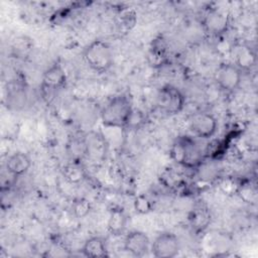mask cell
Returning a JSON list of instances; mask_svg holds the SVG:
<instances>
[{"mask_svg":"<svg viewBox=\"0 0 258 258\" xmlns=\"http://www.w3.org/2000/svg\"><path fill=\"white\" fill-rule=\"evenodd\" d=\"M134 112L131 99L120 94L113 97L102 109L101 121L106 127L124 128L128 126Z\"/></svg>","mask_w":258,"mask_h":258,"instance_id":"cell-1","label":"cell"},{"mask_svg":"<svg viewBox=\"0 0 258 258\" xmlns=\"http://www.w3.org/2000/svg\"><path fill=\"white\" fill-rule=\"evenodd\" d=\"M83 56L88 67L99 74L108 72L114 62L112 46L102 39H96L90 42L85 47Z\"/></svg>","mask_w":258,"mask_h":258,"instance_id":"cell-2","label":"cell"},{"mask_svg":"<svg viewBox=\"0 0 258 258\" xmlns=\"http://www.w3.org/2000/svg\"><path fill=\"white\" fill-rule=\"evenodd\" d=\"M172 159L186 168H197L202 164L203 152L197 141L189 136L178 137L171 150Z\"/></svg>","mask_w":258,"mask_h":258,"instance_id":"cell-3","label":"cell"},{"mask_svg":"<svg viewBox=\"0 0 258 258\" xmlns=\"http://www.w3.org/2000/svg\"><path fill=\"white\" fill-rule=\"evenodd\" d=\"M184 104L185 97L178 88L172 85H164L159 89L156 96V105L162 113L168 116L176 115L182 111Z\"/></svg>","mask_w":258,"mask_h":258,"instance_id":"cell-4","label":"cell"},{"mask_svg":"<svg viewBox=\"0 0 258 258\" xmlns=\"http://www.w3.org/2000/svg\"><path fill=\"white\" fill-rule=\"evenodd\" d=\"M215 81L222 91L232 93L241 84L242 71L235 63H222L216 70Z\"/></svg>","mask_w":258,"mask_h":258,"instance_id":"cell-5","label":"cell"},{"mask_svg":"<svg viewBox=\"0 0 258 258\" xmlns=\"http://www.w3.org/2000/svg\"><path fill=\"white\" fill-rule=\"evenodd\" d=\"M150 248L152 255L156 258H173L179 253L180 243L175 234L163 232L154 239Z\"/></svg>","mask_w":258,"mask_h":258,"instance_id":"cell-6","label":"cell"},{"mask_svg":"<svg viewBox=\"0 0 258 258\" xmlns=\"http://www.w3.org/2000/svg\"><path fill=\"white\" fill-rule=\"evenodd\" d=\"M218 128V121L215 116L208 112H200L189 119V129L195 136L208 139L215 135Z\"/></svg>","mask_w":258,"mask_h":258,"instance_id":"cell-7","label":"cell"},{"mask_svg":"<svg viewBox=\"0 0 258 258\" xmlns=\"http://www.w3.org/2000/svg\"><path fill=\"white\" fill-rule=\"evenodd\" d=\"M150 248V240L142 231H131L124 239V250L135 257H143Z\"/></svg>","mask_w":258,"mask_h":258,"instance_id":"cell-8","label":"cell"},{"mask_svg":"<svg viewBox=\"0 0 258 258\" xmlns=\"http://www.w3.org/2000/svg\"><path fill=\"white\" fill-rule=\"evenodd\" d=\"M67 84V75L62 66L58 62L51 64L42 76V88L46 91L61 89Z\"/></svg>","mask_w":258,"mask_h":258,"instance_id":"cell-9","label":"cell"},{"mask_svg":"<svg viewBox=\"0 0 258 258\" xmlns=\"http://www.w3.org/2000/svg\"><path fill=\"white\" fill-rule=\"evenodd\" d=\"M6 105L9 109L20 110L26 103V91L19 81H12L5 89Z\"/></svg>","mask_w":258,"mask_h":258,"instance_id":"cell-10","label":"cell"},{"mask_svg":"<svg viewBox=\"0 0 258 258\" xmlns=\"http://www.w3.org/2000/svg\"><path fill=\"white\" fill-rule=\"evenodd\" d=\"M31 163L32 162L28 154L18 151L8 157L6 161V170L11 176L18 177L29 170Z\"/></svg>","mask_w":258,"mask_h":258,"instance_id":"cell-11","label":"cell"},{"mask_svg":"<svg viewBox=\"0 0 258 258\" xmlns=\"http://www.w3.org/2000/svg\"><path fill=\"white\" fill-rule=\"evenodd\" d=\"M203 24L209 33L220 34L227 29L228 16L222 11L213 9L205 16Z\"/></svg>","mask_w":258,"mask_h":258,"instance_id":"cell-12","label":"cell"},{"mask_svg":"<svg viewBox=\"0 0 258 258\" xmlns=\"http://www.w3.org/2000/svg\"><path fill=\"white\" fill-rule=\"evenodd\" d=\"M188 222L194 232H204L211 223V213L204 206H197L188 215Z\"/></svg>","mask_w":258,"mask_h":258,"instance_id":"cell-13","label":"cell"},{"mask_svg":"<svg viewBox=\"0 0 258 258\" xmlns=\"http://www.w3.org/2000/svg\"><path fill=\"white\" fill-rule=\"evenodd\" d=\"M81 252L86 257L103 258L109 256L105 240L98 236H93L87 239L82 246Z\"/></svg>","mask_w":258,"mask_h":258,"instance_id":"cell-14","label":"cell"},{"mask_svg":"<svg viewBox=\"0 0 258 258\" xmlns=\"http://www.w3.org/2000/svg\"><path fill=\"white\" fill-rule=\"evenodd\" d=\"M127 226V216L120 208L112 209L107 222V230L113 236H120Z\"/></svg>","mask_w":258,"mask_h":258,"instance_id":"cell-15","label":"cell"},{"mask_svg":"<svg viewBox=\"0 0 258 258\" xmlns=\"http://www.w3.org/2000/svg\"><path fill=\"white\" fill-rule=\"evenodd\" d=\"M84 150L93 158L102 157L106 152V140L97 133L90 134L84 140Z\"/></svg>","mask_w":258,"mask_h":258,"instance_id":"cell-16","label":"cell"},{"mask_svg":"<svg viewBox=\"0 0 258 258\" xmlns=\"http://www.w3.org/2000/svg\"><path fill=\"white\" fill-rule=\"evenodd\" d=\"M255 54L251 47L245 44H239L235 47L234 63L241 70H249L255 64Z\"/></svg>","mask_w":258,"mask_h":258,"instance_id":"cell-17","label":"cell"},{"mask_svg":"<svg viewBox=\"0 0 258 258\" xmlns=\"http://www.w3.org/2000/svg\"><path fill=\"white\" fill-rule=\"evenodd\" d=\"M62 175L70 183H80L86 178V171L79 161H72L62 168Z\"/></svg>","mask_w":258,"mask_h":258,"instance_id":"cell-18","label":"cell"},{"mask_svg":"<svg viewBox=\"0 0 258 258\" xmlns=\"http://www.w3.org/2000/svg\"><path fill=\"white\" fill-rule=\"evenodd\" d=\"M133 206H134V210L136 211V213L141 214V215L148 214L149 212L152 211V203L144 195H139L138 197H136L134 200Z\"/></svg>","mask_w":258,"mask_h":258,"instance_id":"cell-19","label":"cell"},{"mask_svg":"<svg viewBox=\"0 0 258 258\" xmlns=\"http://www.w3.org/2000/svg\"><path fill=\"white\" fill-rule=\"evenodd\" d=\"M73 213L77 218L86 217L91 211V204L86 199H79L73 204Z\"/></svg>","mask_w":258,"mask_h":258,"instance_id":"cell-20","label":"cell"},{"mask_svg":"<svg viewBox=\"0 0 258 258\" xmlns=\"http://www.w3.org/2000/svg\"><path fill=\"white\" fill-rule=\"evenodd\" d=\"M237 194L240 196V198L246 202V203H251L254 202L256 199V191L255 189L251 186L250 183H245V184H240L237 189Z\"/></svg>","mask_w":258,"mask_h":258,"instance_id":"cell-21","label":"cell"},{"mask_svg":"<svg viewBox=\"0 0 258 258\" xmlns=\"http://www.w3.org/2000/svg\"><path fill=\"white\" fill-rule=\"evenodd\" d=\"M135 22H136V16L134 12L126 10L121 13L120 23H121V26L124 27L125 29H130L131 27H133Z\"/></svg>","mask_w":258,"mask_h":258,"instance_id":"cell-22","label":"cell"}]
</instances>
